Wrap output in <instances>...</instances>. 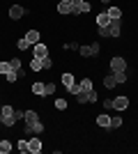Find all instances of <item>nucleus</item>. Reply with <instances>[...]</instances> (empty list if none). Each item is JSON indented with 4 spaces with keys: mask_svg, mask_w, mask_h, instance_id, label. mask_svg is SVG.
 Wrapping results in <instances>:
<instances>
[{
    "mask_svg": "<svg viewBox=\"0 0 138 154\" xmlns=\"http://www.w3.org/2000/svg\"><path fill=\"white\" fill-rule=\"evenodd\" d=\"M9 71H14V69H12V64H9V62H5V60H2V62H0V74H5V76H7Z\"/></svg>",
    "mask_w": 138,
    "mask_h": 154,
    "instance_id": "27",
    "label": "nucleus"
},
{
    "mask_svg": "<svg viewBox=\"0 0 138 154\" xmlns=\"http://www.w3.org/2000/svg\"><path fill=\"white\" fill-rule=\"evenodd\" d=\"M101 2H104L106 7H111V5H113V0H101Z\"/></svg>",
    "mask_w": 138,
    "mask_h": 154,
    "instance_id": "38",
    "label": "nucleus"
},
{
    "mask_svg": "<svg viewBox=\"0 0 138 154\" xmlns=\"http://www.w3.org/2000/svg\"><path fill=\"white\" fill-rule=\"evenodd\" d=\"M14 149L12 140H7V138H0V154H9Z\"/></svg>",
    "mask_w": 138,
    "mask_h": 154,
    "instance_id": "17",
    "label": "nucleus"
},
{
    "mask_svg": "<svg viewBox=\"0 0 138 154\" xmlns=\"http://www.w3.org/2000/svg\"><path fill=\"white\" fill-rule=\"evenodd\" d=\"M55 108L58 110H67V99H55Z\"/></svg>",
    "mask_w": 138,
    "mask_h": 154,
    "instance_id": "31",
    "label": "nucleus"
},
{
    "mask_svg": "<svg viewBox=\"0 0 138 154\" xmlns=\"http://www.w3.org/2000/svg\"><path fill=\"white\" fill-rule=\"evenodd\" d=\"M0 110H2V103H0Z\"/></svg>",
    "mask_w": 138,
    "mask_h": 154,
    "instance_id": "39",
    "label": "nucleus"
},
{
    "mask_svg": "<svg viewBox=\"0 0 138 154\" xmlns=\"http://www.w3.org/2000/svg\"><path fill=\"white\" fill-rule=\"evenodd\" d=\"M108 67H111L113 74H115V71H127V60L122 58V55H113V58H111V64H108Z\"/></svg>",
    "mask_w": 138,
    "mask_h": 154,
    "instance_id": "4",
    "label": "nucleus"
},
{
    "mask_svg": "<svg viewBox=\"0 0 138 154\" xmlns=\"http://www.w3.org/2000/svg\"><path fill=\"white\" fill-rule=\"evenodd\" d=\"M67 90H69V94H74V97H76V94H81V92H83V90H81V83H74L72 88H67Z\"/></svg>",
    "mask_w": 138,
    "mask_h": 154,
    "instance_id": "29",
    "label": "nucleus"
},
{
    "mask_svg": "<svg viewBox=\"0 0 138 154\" xmlns=\"http://www.w3.org/2000/svg\"><path fill=\"white\" fill-rule=\"evenodd\" d=\"M122 124H124V120H122V117H120V115L111 117V124H108V131H113V129H120V127H122Z\"/></svg>",
    "mask_w": 138,
    "mask_h": 154,
    "instance_id": "20",
    "label": "nucleus"
},
{
    "mask_svg": "<svg viewBox=\"0 0 138 154\" xmlns=\"http://www.w3.org/2000/svg\"><path fill=\"white\" fill-rule=\"evenodd\" d=\"M26 16V7H21V5H12L9 7V19L12 21H21Z\"/></svg>",
    "mask_w": 138,
    "mask_h": 154,
    "instance_id": "6",
    "label": "nucleus"
},
{
    "mask_svg": "<svg viewBox=\"0 0 138 154\" xmlns=\"http://www.w3.org/2000/svg\"><path fill=\"white\" fill-rule=\"evenodd\" d=\"M44 90L46 94H55V83H44Z\"/></svg>",
    "mask_w": 138,
    "mask_h": 154,
    "instance_id": "33",
    "label": "nucleus"
},
{
    "mask_svg": "<svg viewBox=\"0 0 138 154\" xmlns=\"http://www.w3.org/2000/svg\"><path fill=\"white\" fill-rule=\"evenodd\" d=\"M26 39L35 46V44H39V42H41V35H39V30H35V28H32V30L26 32Z\"/></svg>",
    "mask_w": 138,
    "mask_h": 154,
    "instance_id": "13",
    "label": "nucleus"
},
{
    "mask_svg": "<svg viewBox=\"0 0 138 154\" xmlns=\"http://www.w3.org/2000/svg\"><path fill=\"white\" fill-rule=\"evenodd\" d=\"M32 92L35 97H46V90H44V83H41V81H37V83H32Z\"/></svg>",
    "mask_w": 138,
    "mask_h": 154,
    "instance_id": "15",
    "label": "nucleus"
},
{
    "mask_svg": "<svg viewBox=\"0 0 138 154\" xmlns=\"http://www.w3.org/2000/svg\"><path fill=\"white\" fill-rule=\"evenodd\" d=\"M23 122H26V124L39 122V113H37L35 108H28V110H26V115H23Z\"/></svg>",
    "mask_w": 138,
    "mask_h": 154,
    "instance_id": "11",
    "label": "nucleus"
},
{
    "mask_svg": "<svg viewBox=\"0 0 138 154\" xmlns=\"http://www.w3.org/2000/svg\"><path fill=\"white\" fill-rule=\"evenodd\" d=\"M108 23H111V16H108L106 12H101V14L97 16V28H106Z\"/></svg>",
    "mask_w": 138,
    "mask_h": 154,
    "instance_id": "19",
    "label": "nucleus"
},
{
    "mask_svg": "<svg viewBox=\"0 0 138 154\" xmlns=\"http://www.w3.org/2000/svg\"><path fill=\"white\" fill-rule=\"evenodd\" d=\"M16 149H19V152H30V143H28V138H21V140L16 143Z\"/></svg>",
    "mask_w": 138,
    "mask_h": 154,
    "instance_id": "25",
    "label": "nucleus"
},
{
    "mask_svg": "<svg viewBox=\"0 0 138 154\" xmlns=\"http://www.w3.org/2000/svg\"><path fill=\"white\" fill-rule=\"evenodd\" d=\"M9 64H12V69H14V71H19L23 62H21V58H14V60H9Z\"/></svg>",
    "mask_w": 138,
    "mask_h": 154,
    "instance_id": "32",
    "label": "nucleus"
},
{
    "mask_svg": "<svg viewBox=\"0 0 138 154\" xmlns=\"http://www.w3.org/2000/svg\"><path fill=\"white\" fill-rule=\"evenodd\" d=\"M90 9H92V5L87 2V0H83L78 7H74L72 9V16H81V14H90Z\"/></svg>",
    "mask_w": 138,
    "mask_h": 154,
    "instance_id": "10",
    "label": "nucleus"
},
{
    "mask_svg": "<svg viewBox=\"0 0 138 154\" xmlns=\"http://www.w3.org/2000/svg\"><path fill=\"white\" fill-rule=\"evenodd\" d=\"M41 67H44V71H48V69H51V67H53V60L48 58V55H46V58L41 60Z\"/></svg>",
    "mask_w": 138,
    "mask_h": 154,
    "instance_id": "30",
    "label": "nucleus"
},
{
    "mask_svg": "<svg viewBox=\"0 0 138 154\" xmlns=\"http://www.w3.org/2000/svg\"><path fill=\"white\" fill-rule=\"evenodd\" d=\"M113 108L115 110H127L129 108V97H124V94L113 97Z\"/></svg>",
    "mask_w": 138,
    "mask_h": 154,
    "instance_id": "5",
    "label": "nucleus"
},
{
    "mask_svg": "<svg viewBox=\"0 0 138 154\" xmlns=\"http://www.w3.org/2000/svg\"><path fill=\"white\" fill-rule=\"evenodd\" d=\"M46 55H48V46H46V44H41V42H39V44H35V46H32V58L44 60Z\"/></svg>",
    "mask_w": 138,
    "mask_h": 154,
    "instance_id": "8",
    "label": "nucleus"
},
{
    "mask_svg": "<svg viewBox=\"0 0 138 154\" xmlns=\"http://www.w3.org/2000/svg\"><path fill=\"white\" fill-rule=\"evenodd\" d=\"M74 83H76L74 74H72V71H65V74H62V85H65V88H72Z\"/></svg>",
    "mask_w": 138,
    "mask_h": 154,
    "instance_id": "18",
    "label": "nucleus"
},
{
    "mask_svg": "<svg viewBox=\"0 0 138 154\" xmlns=\"http://www.w3.org/2000/svg\"><path fill=\"white\" fill-rule=\"evenodd\" d=\"M26 134L28 136H39V134H44V122H35V124H26Z\"/></svg>",
    "mask_w": 138,
    "mask_h": 154,
    "instance_id": "7",
    "label": "nucleus"
},
{
    "mask_svg": "<svg viewBox=\"0 0 138 154\" xmlns=\"http://www.w3.org/2000/svg\"><path fill=\"white\" fill-rule=\"evenodd\" d=\"M78 83H81V90H85V92L94 88V83H92V78H87V76H85V78H81Z\"/></svg>",
    "mask_w": 138,
    "mask_h": 154,
    "instance_id": "24",
    "label": "nucleus"
},
{
    "mask_svg": "<svg viewBox=\"0 0 138 154\" xmlns=\"http://www.w3.org/2000/svg\"><path fill=\"white\" fill-rule=\"evenodd\" d=\"M106 14H108L111 19H122V9H120V7H108Z\"/></svg>",
    "mask_w": 138,
    "mask_h": 154,
    "instance_id": "23",
    "label": "nucleus"
},
{
    "mask_svg": "<svg viewBox=\"0 0 138 154\" xmlns=\"http://www.w3.org/2000/svg\"><path fill=\"white\" fill-rule=\"evenodd\" d=\"M5 78H7V83H14V81H19V74H16V71H9Z\"/></svg>",
    "mask_w": 138,
    "mask_h": 154,
    "instance_id": "34",
    "label": "nucleus"
},
{
    "mask_svg": "<svg viewBox=\"0 0 138 154\" xmlns=\"http://www.w3.org/2000/svg\"><path fill=\"white\" fill-rule=\"evenodd\" d=\"M115 85H118V81H115V74H106L104 76V88H108V90H113V88H115Z\"/></svg>",
    "mask_w": 138,
    "mask_h": 154,
    "instance_id": "16",
    "label": "nucleus"
},
{
    "mask_svg": "<svg viewBox=\"0 0 138 154\" xmlns=\"http://www.w3.org/2000/svg\"><path fill=\"white\" fill-rule=\"evenodd\" d=\"M30 46H32V44H30L26 37H19V39H16V48H19V51H28Z\"/></svg>",
    "mask_w": 138,
    "mask_h": 154,
    "instance_id": "21",
    "label": "nucleus"
},
{
    "mask_svg": "<svg viewBox=\"0 0 138 154\" xmlns=\"http://www.w3.org/2000/svg\"><path fill=\"white\" fill-rule=\"evenodd\" d=\"M99 51H101V44H99V42H92V44H85V46L78 48V53L83 58H97Z\"/></svg>",
    "mask_w": 138,
    "mask_h": 154,
    "instance_id": "2",
    "label": "nucleus"
},
{
    "mask_svg": "<svg viewBox=\"0 0 138 154\" xmlns=\"http://www.w3.org/2000/svg\"><path fill=\"white\" fill-rule=\"evenodd\" d=\"M0 124L2 127H14L16 124V120H14V106H9V103L2 106V110H0Z\"/></svg>",
    "mask_w": 138,
    "mask_h": 154,
    "instance_id": "1",
    "label": "nucleus"
},
{
    "mask_svg": "<svg viewBox=\"0 0 138 154\" xmlns=\"http://www.w3.org/2000/svg\"><path fill=\"white\" fill-rule=\"evenodd\" d=\"M106 32H108V39H115L122 35V19H111V23L106 26Z\"/></svg>",
    "mask_w": 138,
    "mask_h": 154,
    "instance_id": "3",
    "label": "nucleus"
},
{
    "mask_svg": "<svg viewBox=\"0 0 138 154\" xmlns=\"http://www.w3.org/2000/svg\"><path fill=\"white\" fill-rule=\"evenodd\" d=\"M108 124H111V115H108V113L97 115V127H99V129H108Z\"/></svg>",
    "mask_w": 138,
    "mask_h": 154,
    "instance_id": "14",
    "label": "nucleus"
},
{
    "mask_svg": "<svg viewBox=\"0 0 138 154\" xmlns=\"http://www.w3.org/2000/svg\"><path fill=\"white\" fill-rule=\"evenodd\" d=\"M83 92H85V90H83ZM85 94H87V103H94V101H97V92H94V88H92V90H87Z\"/></svg>",
    "mask_w": 138,
    "mask_h": 154,
    "instance_id": "28",
    "label": "nucleus"
},
{
    "mask_svg": "<svg viewBox=\"0 0 138 154\" xmlns=\"http://www.w3.org/2000/svg\"><path fill=\"white\" fill-rule=\"evenodd\" d=\"M115 81H118V85L127 83V81H129V74H127V71H115Z\"/></svg>",
    "mask_w": 138,
    "mask_h": 154,
    "instance_id": "26",
    "label": "nucleus"
},
{
    "mask_svg": "<svg viewBox=\"0 0 138 154\" xmlns=\"http://www.w3.org/2000/svg\"><path fill=\"white\" fill-rule=\"evenodd\" d=\"M67 48H72V51H78L81 44H78V42H69V44H67Z\"/></svg>",
    "mask_w": 138,
    "mask_h": 154,
    "instance_id": "37",
    "label": "nucleus"
},
{
    "mask_svg": "<svg viewBox=\"0 0 138 154\" xmlns=\"http://www.w3.org/2000/svg\"><path fill=\"white\" fill-rule=\"evenodd\" d=\"M28 143H30V152H32V154H39L41 149H44V143H41L37 136H30V138H28Z\"/></svg>",
    "mask_w": 138,
    "mask_h": 154,
    "instance_id": "9",
    "label": "nucleus"
},
{
    "mask_svg": "<svg viewBox=\"0 0 138 154\" xmlns=\"http://www.w3.org/2000/svg\"><path fill=\"white\" fill-rule=\"evenodd\" d=\"M30 71H35V74H37V71H44V67H41V60H39V58H32V60H30Z\"/></svg>",
    "mask_w": 138,
    "mask_h": 154,
    "instance_id": "22",
    "label": "nucleus"
},
{
    "mask_svg": "<svg viewBox=\"0 0 138 154\" xmlns=\"http://www.w3.org/2000/svg\"><path fill=\"white\" fill-rule=\"evenodd\" d=\"M55 9H58V14H62V16H67V14H72V2H69V0H60Z\"/></svg>",
    "mask_w": 138,
    "mask_h": 154,
    "instance_id": "12",
    "label": "nucleus"
},
{
    "mask_svg": "<svg viewBox=\"0 0 138 154\" xmlns=\"http://www.w3.org/2000/svg\"><path fill=\"white\" fill-rule=\"evenodd\" d=\"M104 110H115L113 108V99H106L104 101Z\"/></svg>",
    "mask_w": 138,
    "mask_h": 154,
    "instance_id": "36",
    "label": "nucleus"
},
{
    "mask_svg": "<svg viewBox=\"0 0 138 154\" xmlns=\"http://www.w3.org/2000/svg\"><path fill=\"white\" fill-rule=\"evenodd\" d=\"M23 115H26V110H16V108H14V120H16V122H21Z\"/></svg>",
    "mask_w": 138,
    "mask_h": 154,
    "instance_id": "35",
    "label": "nucleus"
}]
</instances>
